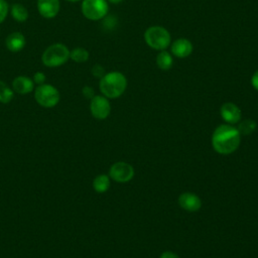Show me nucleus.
Wrapping results in <instances>:
<instances>
[{
  "label": "nucleus",
  "instance_id": "obj_7",
  "mask_svg": "<svg viewBox=\"0 0 258 258\" xmlns=\"http://www.w3.org/2000/svg\"><path fill=\"white\" fill-rule=\"evenodd\" d=\"M109 176L120 183L128 182L134 176V168L127 162L118 161L111 165L109 169Z\"/></svg>",
  "mask_w": 258,
  "mask_h": 258
},
{
  "label": "nucleus",
  "instance_id": "obj_20",
  "mask_svg": "<svg viewBox=\"0 0 258 258\" xmlns=\"http://www.w3.org/2000/svg\"><path fill=\"white\" fill-rule=\"evenodd\" d=\"M13 91L3 81H0V102L3 104L9 103L13 99Z\"/></svg>",
  "mask_w": 258,
  "mask_h": 258
},
{
  "label": "nucleus",
  "instance_id": "obj_10",
  "mask_svg": "<svg viewBox=\"0 0 258 258\" xmlns=\"http://www.w3.org/2000/svg\"><path fill=\"white\" fill-rule=\"evenodd\" d=\"M178 205L186 212H197L202 207V201L199 196L192 192H183L178 197Z\"/></svg>",
  "mask_w": 258,
  "mask_h": 258
},
{
  "label": "nucleus",
  "instance_id": "obj_15",
  "mask_svg": "<svg viewBox=\"0 0 258 258\" xmlns=\"http://www.w3.org/2000/svg\"><path fill=\"white\" fill-rule=\"evenodd\" d=\"M173 63L172 56L166 50H160V52L156 56V64L162 71H167L171 69Z\"/></svg>",
  "mask_w": 258,
  "mask_h": 258
},
{
  "label": "nucleus",
  "instance_id": "obj_6",
  "mask_svg": "<svg viewBox=\"0 0 258 258\" xmlns=\"http://www.w3.org/2000/svg\"><path fill=\"white\" fill-rule=\"evenodd\" d=\"M109 10L107 0H83L82 13L90 20L103 19Z\"/></svg>",
  "mask_w": 258,
  "mask_h": 258
},
{
  "label": "nucleus",
  "instance_id": "obj_23",
  "mask_svg": "<svg viewBox=\"0 0 258 258\" xmlns=\"http://www.w3.org/2000/svg\"><path fill=\"white\" fill-rule=\"evenodd\" d=\"M45 75L42 72H36L33 75V83L37 84V85H42L45 82Z\"/></svg>",
  "mask_w": 258,
  "mask_h": 258
},
{
  "label": "nucleus",
  "instance_id": "obj_22",
  "mask_svg": "<svg viewBox=\"0 0 258 258\" xmlns=\"http://www.w3.org/2000/svg\"><path fill=\"white\" fill-rule=\"evenodd\" d=\"M92 74L94 75V77L96 78H102L104 75H105V70L102 66L100 64H95L92 69Z\"/></svg>",
  "mask_w": 258,
  "mask_h": 258
},
{
  "label": "nucleus",
  "instance_id": "obj_8",
  "mask_svg": "<svg viewBox=\"0 0 258 258\" xmlns=\"http://www.w3.org/2000/svg\"><path fill=\"white\" fill-rule=\"evenodd\" d=\"M90 111L94 118L99 120L106 119L111 112V105L105 96H94L91 99L90 103Z\"/></svg>",
  "mask_w": 258,
  "mask_h": 258
},
{
  "label": "nucleus",
  "instance_id": "obj_24",
  "mask_svg": "<svg viewBox=\"0 0 258 258\" xmlns=\"http://www.w3.org/2000/svg\"><path fill=\"white\" fill-rule=\"evenodd\" d=\"M82 93H83V95L85 96V98H87V99H92V98L95 96L93 88H92V87H89V86L84 87L83 90H82Z\"/></svg>",
  "mask_w": 258,
  "mask_h": 258
},
{
  "label": "nucleus",
  "instance_id": "obj_11",
  "mask_svg": "<svg viewBox=\"0 0 258 258\" xmlns=\"http://www.w3.org/2000/svg\"><path fill=\"white\" fill-rule=\"evenodd\" d=\"M59 0H37V10L44 18H53L59 11Z\"/></svg>",
  "mask_w": 258,
  "mask_h": 258
},
{
  "label": "nucleus",
  "instance_id": "obj_4",
  "mask_svg": "<svg viewBox=\"0 0 258 258\" xmlns=\"http://www.w3.org/2000/svg\"><path fill=\"white\" fill-rule=\"evenodd\" d=\"M70 58V50L67 45L62 43H53L49 45L42 53L41 60L45 67L56 68Z\"/></svg>",
  "mask_w": 258,
  "mask_h": 258
},
{
  "label": "nucleus",
  "instance_id": "obj_19",
  "mask_svg": "<svg viewBox=\"0 0 258 258\" xmlns=\"http://www.w3.org/2000/svg\"><path fill=\"white\" fill-rule=\"evenodd\" d=\"M256 127H257V124L254 120L246 119L238 125L237 129L241 135H250L255 131Z\"/></svg>",
  "mask_w": 258,
  "mask_h": 258
},
{
  "label": "nucleus",
  "instance_id": "obj_14",
  "mask_svg": "<svg viewBox=\"0 0 258 258\" xmlns=\"http://www.w3.org/2000/svg\"><path fill=\"white\" fill-rule=\"evenodd\" d=\"M6 47L12 52L20 51L25 46V37L20 32H11L5 41Z\"/></svg>",
  "mask_w": 258,
  "mask_h": 258
},
{
  "label": "nucleus",
  "instance_id": "obj_25",
  "mask_svg": "<svg viewBox=\"0 0 258 258\" xmlns=\"http://www.w3.org/2000/svg\"><path fill=\"white\" fill-rule=\"evenodd\" d=\"M159 258H179V256L177 254H175L174 252L171 251H164L163 253H161Z\"/></svg>",
  "mask_w": 258,
  "mask_h": 258
},
{
  "label": "nucleus",
  "instance_id": "obj_5",
  "mask_svg": "<svg viewBox=\"0 0 258 258\" xmlns=\"http://www.w3.org/2000/svg\"><path fill=\"white\" fill-rule=\"evenodd\" d=\"M34 98L38 105L44 108H52L59 101V93L56 88L48 84L38 85L34 92Z\"/></svg>",
  "mask_w": 258,
  "mask_h": 258
},
{
  "label": "nucleus",
  "instance_id": "obj_26",
  "mask_svg": "<svg viewBox=\"0 0 258 258\" xmlns=\"http://www.w3.org/2000/svg\"><path fill=\"white\" fill-rule=\"evenodd\" d=\"M251 85H252V87H253L255 90L258 91V71H256V72L253 74V76H252V78H251Z\"/></svg>",
  "mask_w": 258,
  "mask_h": 258
},
{
  "label": "nucleus",
  "instance_id": "obj_13",
  "mask_svg": "<svg viewBox=\"0 0 258 258\" xmlns=\"http://www.w3.org/2000/svg\"><path fill=\"white\" fill-rule=\"evenodd\" d=\"M12 88L16 93L20 95H25L32 92L34 88V83L32 79L26 76H19L13 80Z\"/></svg>",
  "mask_w": 258,
  "mask_h": 258
},
{
  "label": "nucleus",
  "instance_id": "obj_1",
  "mask_svg": "<svg viewBox=\"0 0 258 258\" xmlns=\"http://www.w3.org/2000/svg\"><path fill=\"white\" fill-rule=\"evenodd\" d=\"M211 141L216 152L227 155L238 149L241 141V134L233 125L221 124L214 130Z\"/></svg>",
  "mask_w": 258,
  "mask_h": 258
},
{
  "label": "nucleus",
  "instance_id": "obj_21",
  "mask_svg": "<svg viewBox=\"0 0 258 258\" xmlns=\"http://www.w3.org/2000/svg\"><path fill=\"white\" fill-rule=\"evenodd\" d=\"M8 10H9V5L6 2V0H0V23H2L7 14H8Z\"/></svg>",
  "mask_w": 258,
  "mask_h": 258
},
{
  "label": "nucleus",
  "instance_id": "obj_18",
  "mask_svg": "<svg viewBox=\"0 0 258 258\" xmlns=\"http://www.w3.org/2000/svg\"><path fill=\"white\" fill-rule=\"evenodd\" d=\"M70 58L76 62H85L89 59V51L84 47H76L70 51Z\"/></svg>",
  "mask_w": 258,
  "mask_h": 258
},
{
  "label": "nucleus",
  "instance_id": "obj_9",
  "mask_svg": "<svg viewBox=\"0 0 258 258\" xmlns=\"http://www.w3.org/2000/svg\"><path fill=\"white\" fill-rule=\"evenodd\" d=\"M220 114L223 120L231 125L238 123L242 116L240 108L232 102L224 103L220 109Z\"/></svg>",
  "mask_w": 258,
  "mask_h": 258
},
{
  "label": "nucleus",
  "instance_id": "obj_16",
  "mask_svg": "<svg viewBox=\"0 0 258 258\" xmlns=\"http://www.w3.org/2000/svg\"><path fill=\"white\" fill-rule=\"evenodd\" d=\"M93 187L97 192H106L110 187V176L107 174H99L93 181Z\"/></svg>",
  "mask_w": 258,
  "mask_h": 258
},
{
  "label": "nucleus",
  "instance_id": "obj_3",
  "mask_svg": "<svg viewBox=\"0 0 258 258\" xmlns=\"http://www.w3.org/2000/svg\"><path fill=\"white\" fill-rule=\"evenodd\" d=\"M146 44L155 50H165L170 44V33L162 26L153 25L148 27L144 32Z\"/></svg>",
  "mask_w": 258,
  "mask_h": 258
},
{
  "label": "nucleus",
  "instance_id": "obj_17",
  "mask_svg": "<svg viewBox=\"0 0 258 258\" xmlns=\"http://www.w3.org/2000/svg\"><path fill=\"white\" fill-rule=\"evenodd\" d=\"M11 15L14 20L23 22L28 18V11L22 4L15 3L11 6Z\"/></svg>",
  "mask_w": 258,
  "mask_h": 258
},
{
  "label": "nucleus",
  "instance_id": "obj_12",
  "mask_svg": "<svg viewBox=\"0 0 258 258\" xmlns=\"http://www.w3.org/2000/svg\"><path fill=\"white\" fill-rule=\"evenodd\" d=\"M192 43L187 38H177L171 44V53L178 58H185L192 52Z\"/></svg>",
  "mask_w": 258,
  "mask_h": 258
},
{
  "label": "nucleus",
  "instance_id": "obj_28",
  "mask_svg": "<svg viewBox=\"0 0 258 258\" xmlns=\"http://www.w3.org/2000/svg\"><path fill=\"white\" fill-rule=\"evenodd\" d=\"M70 2H78V1H81V0H68Z\"/></svg>",
  "mask_w": 258,
  "mask_h": 258
},
{
  "label": "nucleus",
  "instance_id": "obj_2",
  "mask_svg": "<svg viewBox=\"0 0 258 258\" xmlns=\"http://www.w3.org/2000/svg\"><path fill=\"white\" fill-rule=\"evenodd\" d=\"M99 87L103 96L109 99H116L122 96L125 92L127 88V79L120 72H110L101 78Z\"/></svg>",
  "mask_w": 258,
  "mask_h": 258
},
{
  "label": "nucleus",
  "instance_id": "obj_27",
  "mask_svg": "<svg viewBox=\"0 0 258 258\" xmlns=\"http://www.w3.org/2000/svg\"><path fill=\"white\" fill-rule=\"evenodd\" d=\"M107 1L110 2V3H113V4H118V3L122 2L123 0H107Z\"/></svg>",
  "mask_w": 258,
  "mask_h": 258
}]
</instances>
